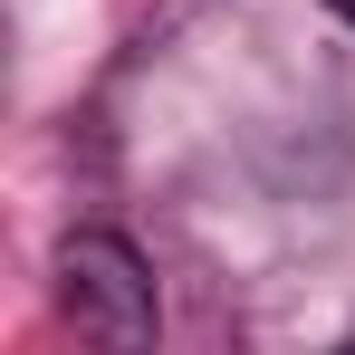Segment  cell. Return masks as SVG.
<instances>
[{
    "mask_svg": "<svg viewBox=\"0 0 355 355\" xmlns=\"http://www.w3.org/2000/svg\"><path fill=\"white\" fill-rule=\"evenodd\" d=\"M58 288H67L77 336H96V346H154V279H144V259L116 231H77L67 240L58 250Z\"/></svg>",
    "mask_w": 355,
    "mask_h": 355,
    "instance_id": "6da1fadb",
    "label": "cell"
},
{
    "mask_svg": "<svg viewBox=\"0 0 355 355\" xmlns=\"http://www.w3.org/2000/svg\"><path fill=\"white\" fill-rule=\"evenodd\" d=\"M327 10H336V19H355V0H327Z\"/></svg>",
    "mask_w": 355,
    "mask_h": 355,
    "instance_id": "7a4b0ae2",
    "label": "cell"
}]
</instances>
